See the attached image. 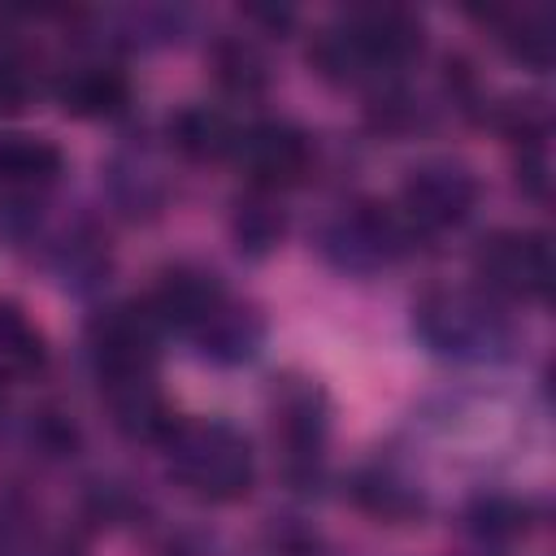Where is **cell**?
<instances>
[{"label":"cell","mask_w":556,"mask_h":556,"mask_svg":"<svg viewBox=\"0 0 556 556\" xmlns=\"http://www.w3.org/2000/svg\"><path fill=\"white\" fill-rule=\"evenodd\" d=\"M169 139L191 161H222V156H235L239 126L230 113H222L213 104H187L169 117Z\"/></svg>","instance_id":"15"},{"label":"cell","mask_w":556,"mask_h":556,"mask_svg":"<svg viewBox=\"0 0 556 556\" xmlns=\"http://www.w3.org/2000/svg\"><path fill=\"white\" fill-rule=\"evenodd\" d=\"M282 230H287V217H282V208L274 204V191H256V187H252V195H243V200L235 204L230 235H235V243H239L243 256H265V252H274L278 239H282Z\"/></svg>","instance_id":"18"},{"label":"cell","mask_w":556,"mask_h":556,"mask_svg":"<svg viewBox=\"0 0 556 556\" xmlns=\"http://www.w3.org/2000/svg\"><path fill=\"white\" fill-rule=\"evenodd\" d=\"M165 460L174 482L208 504H235L252 491L256 478V456L243 430L217 417H187L174 421L169 434L161 439Z\"/></svg>","instance_id":"3"},{"label":"cell","mask_w":556,"mask_h":556,"mask_svg":"<svg viewBox=\"0 0 556 556\" xmlns=\"http://www.w3.org/2000/svg\"><path fill=\"white\" fill-rule=\"evenodd\" d=\"M0 556H4V547H0Z\"/></svg>","instance_id":"25"},{"label":"cell","mask_w":556,"mask_h":556,"mask_svg":"<svg viewBox=\"0 0 556 556\" xmlns=\"http://www.w3.org/2000/svg\"><path fill=\"white\" fill-rule=\"evenodd\" d=\"M48 361L39 326L9 300H0V378H30Z\"/></svg>","instance_id":"17"},{"label":"cell","mask_w":556,"mask_h":556,"mask_svg":"<svg viewBox=\"0 0 556 556\" xmlns=\"http://www.w3.org/2000/svg\"><path fill=\"white\" fill-rule=\"evenodd\" d=\"M261 343H265V317H261L252 304L235 300V295H230V300L213 313V321L195 334L200 356H208V361H217V365H243V361H252V356L261 352Z\"/></svg>","instance_id":"13"},{"label":"cell","mask_w":556,"mask_h":556,"mask_svg":"<svg viewBox=\"0 0 556 556\" xmlns=\"http://www.w3.org/2000/svg\"><path fill=\"white\" fill-rule=\"evenodd\" d=\"M469 526L482 534V539H513L526 530V504L508 500V495H482L473 508H469Z\"/></svg>","instance_id":"24"},{"label":"cell","mask_w":556,"mask_h":556,"mask_svg":"<svg viewBox=\"0 0 556 556\" xmlns=\"http://www.w3.org/2000/svg\"><path fill=\"white\" fill-rule=\"evenodd\" d=\"M486 22L495 26V43L513 61L530 70L552 65V13L547 9H491Z\"/></svg>","instance_id":"16"},{"label":"cell","mask_w":556,"mask_h":556,"mask_svg":"<svg viewBox=\"0 0 556 556\" xmlns=\"http://www.w3.org/2000/svg\"><path fill=\"white\" fill-rule=\"evenodd\" d=\"M65 152L43 135H0V182L13 191H43L61 178Z\"/></svg>","instance_id":"14"},{"label":"cell","mask_w":556,"mask_h":556,"mask_svg":"<svg viewBox=\"0 0 556 556\" xmlns=\"http://www.w3.org/2000/svg\"><path fill=\"white\" fill-rule=\"evenodd\" d=\"M274 430L287 447L291 473H317L321 447H326V400L313 382L287 378L274 400Z\"/></svg>","instance_id":"10"},{"label":"cell","mask_w":556,"mask_h":556,"mask_svg":"<svg viewBox=\"0 0 556 556\" xmlns=\"http://www.w3.org/2000/svg\"><path fill=\"white\" fill-rule=\"evenodd\" d=\"M473 278L495 300H547L552 291V243L543 230L504 226L478 239Z\"/></svg>","instance_id":"5"},{"label":"cell","mask_w":556,"mask_h":556,"mask_svg":"<svg viewBox=\"0 0 556 556\" xmlns=\"http://www.w3.org/2000/svg\"><path fill=\"white\" fill-rule=\"evenodd\" d=\"M408 222L395 213V204L378 200H356L343 204L326 226H321V256L352 278H369L378 269H391L408 248H413Z\"/></svg>","instance_id":"4"},{"label":"cell","mask_w":556,"mask_h":556,"mask_svg":"<svg viewBox=\"0 0 556 556\" xmlns=\"http://www.w3.org/2000/svg\"><path fill=\"white\" fill-rule=\"evenodd\" d=\"M235 161L252 178L256 191H282L308 174L313 143L291 122H252V126H239Z\"/></svg>","instance_id":"8"},{"label":"cell","mask_w":556,"mask_h":556,"mask_svg":"<svg viewBox=\"0 0 556 556\" xmlns=\"http://www.w3.org/2000/svg\"><path fill=\"white\" fill-rule=\"evenodd\" d=\"M87 352L96 365V378H130V374H156L161 352V321L148 308V300H122L100 308L87 321Z\"/></svg>","instance_id":"7"},{"label":"cell","mask_w":556,"mask_h":556,"mask_svg":"<svg viewBox=\"0 0 556 556\" xmlns=\"http://www.w3.org/2000/svg\"><path fill=\"white\" fill-rule=\"evenodd\" d=\"M109 421L139 443H161L169 434V426L178 421L165 404V391L156 382V374H130V378H104L100 382Z\"/></svg>","instance_id":"12"},{"label":"cell","mask_w":556,"mask_h":556,"mask_svg":"<svg viewBox=\"0 0 556 556\" xmlns=\"http://www.w3.org/2000/svg\"><path fill=\"white\" fill-rule=\"evenodd\" d=\"M39 91V70L26 48L0 43V113H22Z\"/></svg>","instance_id":"22"},{"label":"cell","mask_w":556,"mask_h":556,"mask_svg":"<svg viewBox=\"0 0 556 556\" xmlns=\"http://www.w3.org/2000/svg\"><path fill=\"white\" fill-rule=\"evenodd\" d=\"M473 204H478L473 169H465L460 161H447V156H430L404 174L395 213L408 222L413 235H439V230L460 226L473 213Z\"/></svg>","instance_id":"6"},{"label":"cell","mask_w":556,"mask_h":556,"mask_svg":"<svg viewBox=\"0 0 556 556\" xmlns=\"http://www.w3.org/2000/svg\"><path fill=\"white\" fill-rule=\"evenodd\" d=\"M109 182H113V195L126 213H156L165 204V178L156 174V165L139 152H122L109 169Z\"/></svg>","instance_id":"19"},{"label":"cell","mask_w":556,"mask_h":556,"mask_svg":"<svg viewBox=\"0 0 556 556\" xmlns=\"http://www.w3.org/2000/svg\"><path fill=\"white\" fill-rule=\"evenodd\" d=\"M226 300H230V291L222 287V278L213 269H204V265H169L156 278L148 308L156 313L161 330H182V334L195 339Z\"/></svg>","instance_id":"9"},{"label":"cell","mask_w":556,"mask_h":556,"mask_svg":"<svg viewBox=\"0 0 556 556\" xmlns=\"http://www.w3.org/2000/svg\"><path fill=\"white\" fill-rule=\"evenodd\" d=\"M56 104L70 113V117H83V122H96V117H117L130 100V83L126 74L113 65V61H100V56H78L70 61L56 83Z\"/></svg>","instance_id":"11"},{"label":"cell","mask_w":556,"mask_h":556,"mask_svg":"<svg viewBox=\"0 0 556 556\" xmlns=\"http://www.w3.org/2000/svg\"><path fill=\"white\" fill-rule=\"evenodd\" d=\"M413 334L443 361L500 365L517 352L521 326L482 287H430L413 304Z\"/></svg>","instance_id":"2"},{"label":"cell","mask_w":556,"mask_h":556,"mask_svg":"<svg viewBox=\"0 0 556 556\" xmlns=\"http://www.w3.org/2000/svg\"><path fill=\"white\" fill-rule=\"evenodd\" d=\"M421 56V22L400 4H356L321 26L308 61L330 83H387Z\"/></svg>","instance_id":"1"},{"label":"cell","mask_w":556,"mask_h":556,"mask_svg":"<svg viewBox=\"0 0 556 556\" xmlns=\"http://www.w3.org/2000/svg\"><path fill=\"white\" fill-rule=\"evenodd\" d=\"M56 269L65 274L70 287H96L109 269V252L91 230H83V235H70L56 248Z\"/></svg>","instance_id":"23"},{"label":"cell","mask_w":556,"mask_h":556,"mask_svg":"<svg viewBox=\"0 0 556 556\" xmlns=\"http://www.w3.org/2000/svg\"><path fill=\"white\" fill-rule=\"evenodd\" d=\"M213 74L230 96H256L269 83V65H265L261 48L243 35L213 43Z\"/></svg>","instance_id":"20"},{"label":"cell","mask_w":556,"mask_h":556,"mask_svg":"<svg viewBox=\"0 0 556 556\" xmlns=\"http://www.w3.org/2000/svg\"><path fill=\"white\" fill-rule=\"evenodd\" d=\"M352 495H356V504H361L365 513L387 517V521H404V517L421 513V495H417L404 478H395L391 469H365V473L352 482Z\"/></svg>","instance_id":"21"}]
</instances>
